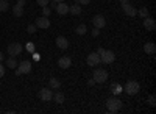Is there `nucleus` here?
I'll return each mask as SVG.
<instances>
[{
  "label": "nucleus",
  "mask_w": 156,
  "mask_h": 114,
  "mask_svg": "<svg viewBox=\"0 0 156 114\" xmlns=\"http://www.w3.org/2000/svg\"><path fill=\"white\" fill-rule=\"evenodd\" d=\"M98 34H100V28H95V27H94V30H92V36H95V37H97Z\"/></svg>",
  "instance_id": "c756f323"
},
{
  "label": "nucleus",
  "mask_w": 156,
  "mask_h": 114,
  "mask_svg": "<svg viewBox=\"0 0 156 114\" xmlns=\"http://www.w3.org/2000/svg\"><path fill=\"white\" fill-rule=\"evenodd\" d=\"M17 67H19V69H16V75H22V73H30V72H31V62L25 59V61L19 62V64H17Z\"/></svg>",
  "instance_id": "20e7f679"
},
{
  "label": "nucleus",
  "mask_w": 156,
  "mask_h": 114,
  "mask_svg": "<svg viewBox=\"0 0 156 114\" xmlns=\"http://www.w3.org/2000/svg\"><path fill=\"white\" fill-rule=\"evenodd\" d=\"M55 3H59V2H64V0H53Z\"/></svg>",
  "instance_id": "e433bc0d"
},
{
  "label": "nucleus",
  "mask_w": 156,
  "mask_h": 114,
  "mask_svg": "<svg viewBox=\"0 0 156 114\" xmlns=\"http://www.w3.org/2000/svg\"><path fill=\"white\" fill-rule=\"evenodd\" d=\"M8 8H9V3L6 2V0H0V11H8Z\"/></svg>",
  "instance_id": "b1692460"
},
{
  "label": "nucleus",
  "mask_w": 156,
  "mask_h": 114,
  "mask_svg": "<svg viewBox=\"0 0 156 114\" xmlns=\"http://www.w3.org/2000/svg\"><path fill=\"white\" fill-rule=\"evenodd\" d=\"M144 52H145L147 55H154V53H156V45H154V42H147V44L144 45Z\"/></svg>",
  "instance_id": "f3484780"
},
{
  "label": "nucleus",
  "mask_w": 156,
  "mask_h": 114,
  "mask_svg": "<svg viewBox=\"0 0 156 114\" xmlns=\"http://www.w3.org/2000/svg\"><path fill=\"white\" fill-rule=\"evenodd\" d=\"M148 105L150 106H156V97H154V94H151L148 97Z\"/></svg>",
  "instance_id": "393cba45"
},
{
  "label": "nucleus",
  "mask_w": 156,
  "mask_h": 114,
  "mask_svg": "<svg viewBox=\"0 0 156 114\" xmlns=\"http://www.w3.org/2000/svg\"><path fill=\"white\" fill-rule=\"evenodd\" d=\"M22 50H23V47H22V44H19V42H11V44L8 45V53H9V56H17V55H20Z\"/></svg>",
  "instance_id": "39448f33"
},
{
  "label": "nucleus",
  "mask_w": 156,
  "mask_h": 114,
  "mask_svg": "<svg viewBox=\"0 0 156 114\" xmlns=\"http://www.w3.org/2000/svg\"><path fill=\"white\" fill-rule=\"evenodd\" d=\"M86 62H87V66H90V67H97L100 62H101V61H100V55H98L97 52L89 53L87 58H86Z\"/></svg>",
  "instance_id": "0eeeda50"
},
{
  "label": "nucleus",
  "mask_w": 156,
  "mask_h": 114,
  "mask_svg": "<svg viewBox=\"0 0 156 114\" xmlns=\"http://www.w3.org/2000/svg\"><path fill=\"white\" fill-rule=\"evenodd\" d=\"M92 23H94L95 28H103L106 25V19H105V16H103V14H95L92 17Z\"/></svg>",
  "instance_id": "6e6552de"
},
{
  "label": "nucleus",
  "mask_w": 156,
  "mask_h": 114,
  "mask_svg": "<svg viewBox=\"0 0 156 114\" xmlns=\"http://www.w3.org/2000/svg\"><path fill=\"white\" fill-rule=\"evenodd\" d=\"M55 100V102L58 103V105H61V103H64V100H66V97H64V94L61 92V91H56V92H53V97H51Z\"/></svg>",
  "instance_id": "a211bd4d"
},
{
  "label": "nucleus",
  "mask_w": 156,
  "mask_h": 114,
  "mask_svg": "<svg viewBox=\"0 0 156 114\" xmlns=\"http://www.w3.org/2000/svg\"><path fill=\"white\" fill-rule=\"evenodd\" d=\"M128 2H129V0H120V3H122V5H123V3H128Z\"/></svg>",
  "instance_id": "c9c22d12"
},
{
  "label": "nucleus",
  "mask_w": 156,
  "mask_h": 114,
  "mask_svg": "<svg viewBox=\"0 0 156 114\" xmlns=\"http://www.w3.org/2000/svg\"><path fill=\"white\" fill-rule=\"evenodd\" d=\"M122 8H123V11H125V14L129 16V17H134V16L137 14V9H136L133 5H129V2H128V3H123Z\"/></svg>",
  "instance_id": "ddd939ff"
},
{
  "label": "nucleus",
  "mask_w": 156,
  "mask_h": 114,
  "mask_svg": "<svg viewBox=\"0 0 156 114\" xmlns=\"http://www.w3.org/2000/svg\"><path fill=\"white\" fill-rule=\"evenodd\" d=\"M137 14H139L142 19H144V17H148V16H150V11H148V8H147V6H142V8L137 11Z\"/></svg>",
  "instance_id": "5701e85b"
},
{
  "label": "nucleus",
  "mask_w": 156,
  "mask_h": 114,
  "mask_svg": "<svg viewBox=\"0 0 156 114\" xmlns=\"http://www.w3.org/2000/svg\"><path fill=\"white\" fill-rule=\"evenodd\" d=\"M69 12L72 16H80L81 14V5L80 3H73L72 6H69Z\"/></svg>",
  "instance_id": "dca6fc26"
},
{
  "label": "nucleus",
  "mask_w": 156,
  "mask_h": 114,
  "mask_svg": "<svg viewBox=\"0 0 156 114\" xmlns=\"http://www.w3.org/2000/svg\"><path fill=\"white\" fill-rule=\"evenodd\" d=\"M39 98H41L42 100V102H50V100H51V97H53V92H51L50 89H48V87H42V89L41 91H39Z\"/></svg>",
  "instance_id": "1a4fd4ad"
},
{
  "label": "nucleus",
  "mask_w": 156,
  "mask_h": 114,
  "mask_svg": "<svg viewBox=\"0 0 156 114\" xmlns=\"http://www.w3.org/2000/svg\"><path fill=\"white\" fill-rule=\"evenodd\" d=\"M36 3L41 5V6H47V5L50 3V0H36Z\"/></svg>",
  "instance_id": "cd10ccee"
},
{
  "label": "nucleus",
  "mask_w": 156,
  "mask_h": 114,
  "mask_svg": "<svg viewBox=\"0 0 156 114\" xmlns=\"http://www.w3.org/2000/svg\"><path fill=\"white\" fill-rule=\"evenodd\" d=\"M58 66H59V69H69V67L72 66L70 56H61V58L58 59Z\"/></svg>",
  "instance_id": "f8f14e48"
},
{
  "label": "nucleus",
  "mask_w": 156,
  "mask_h": 114,
  "mask_svg": "<svg viewBox=\"0 0 156 114\" xmlns=\"http://www.w3.org/2000/svg\"><path fill=\"white\" fill-rule=\"evenodd\" d=\"M48 86H50V87H53V89H59L61 81H59L58 78H50V80H48Z\"/></svg>",
  "instance_id": "4be33fe9"
},
{
  "label": "nucleus",
  "mask_w": 156,
  "mask_h": 114,
  "mask_svg": "<svg viewBox=\"0 0 156 114\" xmlns=\"http://www.w3.org/2000/svg\"><path fill=\"white\" fill-rule=\"evenodd\" d=\"M75 33H76V34H80V36H84V34L87 33L86 25H84V23H80V25H78V27L75 28Z\"/></svg>",
  "instance_id": "aec40b11"
},
{
  "label": "nucleus",
  "mask_w": 156,
  "mask_h": 114,
  "mask_svg": "<svg viewBox=\"0 0 156 114\" xmlns=\"http://www.w3.org/2000/svg\"><path fill=\"white\" fill-rule=\"evenodd\" d=\"M144 27L147 28V31H154V30H156V22H154V19H151L150 16H148V17H144Z\"/></svg>",
  "instance_id": "4468645a"
},
{
  "label": "nucleus",
  "mask_w": 156,
  "mask_h": 114,
  "mask_svg": "<svg viewBox=\"0 0 156 114\" xmlns=\"http://www.w3.org/2000/svg\"><path fill=\"white\" fill-rule=\"evenodd\" d=\"M50 11H51V9H50V6H48V5H47V6H42V14H44L45 17H48V16H50Z\"/></svg>",
  "instance_id": "a878e982"
},
{
  "label": "nucleus",
  "mask_w": 156,
  "mask_h": 114,
  "mask_svg": "<svg viewBox=\"0 0 156 114\" xmlns=\"http://www.w3.org/2000/svg\"><path fill=\"white\" fill-rule=\"evenodd\" d=\"M2 61H3V53L0 52V62H2Z\"/></svg>",
  "instance_id": "f704fd0d"
},
{
  "label": "nucleus",
  "mask_w": 156,
  "mask_h": 114,
  "mask_svg": "<svg viewBox=\"0 0 156 114\" xmlns=\"http://www.w3.org/2000/svg\"><path fill=\"white\" fill-rule=\"evenodd\" d=\"M123 89H125V92H126L128 95H136V94H139V91H140V86H139L137 81L129 80V81H126V84H125Z\"/></svg>",
  "instance_id": "f03ea898"
},
{
  "label": "nucleus",
  "mask_w": 156,
  "mask_h": 114,
  "mask_svg": "<svg viewBox=\"0 0 156 114\" xmlns=\"http://www.w3.org/2000/svg\"><path fill=\"white\" fill-rule=\"evenodd\" d=\"M92 80L95 81V83H105L106 80H108V72L105 70V69H95L94 70V75H92Z\"/></svg>",
  "instance_id": "7ed1b4c3"
},
{
  "label": "nucleus",
  "mask_w": 156,
  "mask_h": 114,
  "mask_svg": "<svg viewBox=\"0 0 156 114\" xmlns=\"http://www.w3.org/2000/svg\"><path fill=\"white\" fill-rule=\"evenodd\" d=\"M75 2H76V3H80V5H84V6H86V5H89V3H90V0H75Z\"/></svg>",
  "instance_id": "c85d7f7f"
},
{
  "label": "nucleus",
  "mask_w": 156,
  "mask_h": 114,
  "mask_svg": "<svg viewBox=\"0 0 156 114\" xmlns=\"http://www.w3.org/2000/svg\"><path fill=\"white\" fill-rule=\"evenodd\" d=\"M6 66L9 69H16L17 67V61H16V56H9L8 61H6Z\"/></svg>",
  "instance_id": "412c9836"
},
{
  "label": "nucleus",
  "mask_w": 156,
  "mask_h": 114,
  "mask_svg": "<svg viewBox=\"0 0 156 114\" xmlns=\"http://www.w3.org/2000/svg\"><path fill=\"white\" fill-rule=\"evenodd\" d=\"M114 59H115V53L112 50H105V52L100 55V61L105 62V64H111V62H114Z\"/></svg>",
  "instance_id": "423d86ee"
},
{
  "label": "nucleus",
  "mask_w": 156,
  "mask_h": 114,
  "mask_svg": "<svg viewBox=\"0 0 156 114\" xmlns=\"http://www.w3.org/2000/svg\"><path fill=\"white\" fill-rule=\"evenodd\" d=\"M27 48L30 50V52H33V50H34V47H33V42H28V44H27Z\"/></svg>",
  "instance_id": "2f4dec72"
},
{
  "label": "nucleus",
  "mask_w": 156,
  "mask_h": 114,
  "mask_svg": "<svg viewBox=\"0 0 156 114\" xmlns=\"http://www.w3.org/2000/svg\"><path fill=\"white\" fill-rule=\"evenodd\" d=\"M36 27H37V28H44V30H47V28L50 27V20H48V17H45V16L37 17V19H36Z\"/></svg>",
  "instance_id": "9b49d317"
},
{
  "label": "nucleus",
  "mask_w": 156,
  "mask_h": 114,
  "mask_svg": "<svg viewBox=\"0 0 156 114\" xmlns=\"http://www.w3.org/2000/svg\"><path fill=\"white\" fill-rule=\"evenodd\" d=\"M55 11L59 16H66V14H69V5L64 3V2H59V3L55 5Z\"/></svg>",
  "instance_id": "9d476101"
},
{
  "label": "nucleus",
  "mask_w": 156,
  "mask_h": 114,
  "mask_svg": "<svg viewBox=\"0 0 156 114\" xmlns=\"http://www.w3.org/2000/svg\"><path fill=\"white\" fill-rule=\"evenodd\" d=\"M25 2H27V0H17V3H19V5H22V6L25 5Z\"/></svg>",
  "instance_id": "72a5a7b5"
},
{
  "label": "nucleus",
  "mask_w": 156,
  "mask_h": 114,
  "mask_svg": "<svg viewBox=\"0 0 156 114\" xmlns=\"http://www.w3.org/2000/svg\"><path fill=\"white\" fill-rule=\"evenodd\" d=\"M12 14H14L16 17H22V14H23V6L19 5V3H16L14 6H12Z\"/></svg>",
  "instance_id": "6ab92c4d"
},
{
  "label": "nucleus",
  "mask_w": 156,
  "mask_h": 114,
  "mask_svg": "<svg viewBox=\"0 0 156 114\" xmlns=\"http://www.w3.org/2000/svg\"><path fill=\"white\" fill-rule=\"evenodd\" d=\"M103 52H105V48H103V47H98V48H97V53H98V55H101Z\"/></svg>",
  "instance_id": "473e14b6"
},
{
  "label": "nucleus",
  "mask_w": 156,
  "mask_h": 114,
  "mask_svg": "<svg viewBox=\"0 0 156 114\" xmlns=\"http://www.w3.org/2000/svg\"><path fill=\"white\" fill-rule=\"evenodd\" d=\"M56 45L61 48V50H66L69 47V41H67V37H64V36H58L56 37Z\"/></svg>",
  "instance_id": "2eb2a0df"
},
{
  "label": "nucleus",
  "mask_w": 156,
  "mask_h": 114,
  "mask_svg": "<svg viewBox=\"0 0 156 114\" xmlns=\"http://www.w3.org/2000/svg\"><path fill=\"white\" fill-rule=\"evenodd\" d=\"M122 106H123L122 100L117 98V97H109V98L106 100V108H108L109 112H117V111H120Z\"/></svg>",
  "instance_id": "f257e3e1"
},
{
  "label": "nucleus",
  "mask_w": 156,
  "mask_h": 114,
  "mask_svg": "<svg viewBox=\"0 0 156 114\" xmlns=\"http://www.w3.org/2000/svg\"><path fill=\"white\" fill-rule=\"evenodd\" d=\"M3 75H5V67L2 66V62H0V78H2Z\"/></svg>",
  "instance_id": "7c9ffc66"
},
{
  "label": "nucleus",
  "mask_w": 156,
  "mask_h": 114,
  "mask_svg": "<svg viewBox=\"0 0 156 114\" xmlns=\"http://www.w3.org/2000/svg\"><path fill=\"white\" fill-rule=\"evenodd\" d=\"M36 28H37V27H36V25H34V23H30V25H28V27H27V31H28L30 34H33V33L36 31Z\"/></svg>",
  "instance_id": "bb28decb"
}]
</instances>
